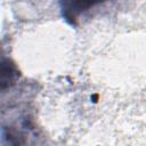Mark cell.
<instances>
[{"mask_svg":"<svg viewBox=\"0 0 146 146\" xmlns=\"http://www.w3.org/2000/svg\"><path fill=\"white\" fill-rule=\"evenodd\" d=\"M106 0H59L60 11L64 19L70 24H75L81 14Z\"/></svg>","mask_w":146,"mask_h":146,"instance_id":"cell-1","label":"cell"}]
</instances>
